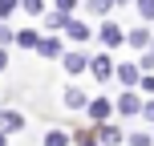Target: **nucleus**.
Returning <instances> with one entry per match:
<instances>
[{
    "instance_id": "nucleus-1",
    "label": "nucleus",
    "mask_w": 154,
    "mask_h": 146,
    "mask_svg": "<svg viewBox=\"0 0 154 146\" xmlns=\"http://www.w3.org/2000/svg\"><path fill=\"white\" fill-rule=\"evenodd\" d=\"M89 73L97 77V81H109V77H118V65H114L109 53H97V57L89 61Z\"/></svg>"
},
{
    "instance_id": "nucleus-2",
    "label": "nucleus",
    "mask_w": 154,
    "mask_h": 146,
    "mask_svg": "<svg viewBox=\"0 0 154 146\" xmlns=\"http://www.w3.org/2000/svg\"><path fill=\"white\" fill-rule=\"evenodd\" d=\"M146 110V101L138 98L134 89H126V93H118V114H126V118H134V114H142Z\"/></svg>"
},
{
    "instance_id": "nucleus-3",
    "label": "nucleus",
    "mask_w": 154,
    "mask_h": 146,
    "mask_svg": "<svg viewBox=\"0 0 154 146\" xmlns=\"http://www.w3.org/2000/svg\"><path fill=\"white\" fill-rule=\"evenodd\" d=\"M97 37H101V45H106V49H118V45H122V41H126V33L118 29L114 20H106V24H101V29H97Z\"/></svg>"
},
{
    "instance_id": "nucleus-4",
    "label": "nucleus",
    "mask_w": 154,
    "mask_h": 146,
    "mask_svg": "<svg viewBox=\"0 0 154 146\" xmlns=\"http://www.w3.org/2000/svg\"><path fill=\"white\" fill-rule=\"evenodd\" d=\"M16 130H24V114H20V110H16V114L4 110V114H0V134L8 138V134H16Z\"/></svg>"
},
{
    "instance_id": "nucleus-5",
    "label": "nucleus",
    "mask_w": 154,
    "mask_h": 146,
    "mask_svg": "<svg viewBox=\"0 0 154 146\" xmlns=\"http://www.w3.org/2000/svg\"><path fill=\"white\" fill-rule=\"evenodd\" d=\"M118 81H122L126 89L142 85V65H118Z\"/></svg>"
},
{
    "instance_id": "nucleus-6",
    "label": "nucleus",
    "mask_w": 154,
    "mask_h": 146,
    "mask_svg": "<svg viewBox=\"0 0 154 146\" xmlns=\"http://www.w3.org/2000/svg\"><path fill=\"white\" fill-rule=\"evenodd\" d=\"M85 69H89V57H85V53H65V73H85Z\"/></svg>"
},
{
    "instance_id": "nucleus-7",
    "label": "nucleus",
    "mask_w": 154,
    "mask_h": 146,
    "mask_svg": "<svg viewBox=\"0 0 154 146\" xmlns=\"http://www.w3.org/2000/svg\"><path fill=\"white\" fill-rule=\"evenodd\" d=\"M65 106H69V110H89V98H85V89L69 85V89H65Z\"/></svg>"
},
{
    "instance_id": "nucleus-8",
    "label": "nucleus",
    "mask_w": 154,
    "mask_h": 146,
    "mask_svg": "<svg viewBox=\"0 0 154 146\" xmlns=\"http://www.w3.org/2000/svg\"><path fill=\"white\" fill-rule=\"evenodd\" d=\"M109 110H114V106H109V98L89 101V118H93V122H106V118H109Z\"/></svg>"
},
{
    "instance_id": "nucleus-9",
    "label": "nucleus",
    "mask_w": 154,
    "mask_h": 146,
    "mask_svg": "<svg viewBox=\"0 0 154 146\" xmlns=\"http://www.w3.org/2000/svg\"><path fill=\"white\" fill-rule=\"evenodd\" d=\"M65 33H69V41H89V37H93V29H89V24H81V20H69V29H65Z\"/></svg>"
},
{
    "instance_id": "nucleus-10",
    "label": "nucleus",
    "mask_w": 154,
    "mask_h": 146,
    "mask_svg": "<svg viewBox=\"0 0 154 146\" xmlns=\"http://www.w3.org/2000/svg\"><path fill=\"white\" fill-rule=\"evenodd\" d=\"M45 29H53V33L69 29V12H49V16H45Z\"/></svg>"
},
{
    "instance_id": "nucleus-11",
    "label": "nucleus",
    "mask_w": 154,
    "mask_h": 146,
    "mask_svg": "<svg viewBox=\"0 0 154 146\" xmlns=\"http://www.w3.org/2000/svg\"><path fill=\"white\" fill-rule=\"evenodd\" d=\"M16 45H20V49H37V45H41L37 29H20V33H16Z\"/></svg>"
},
{
    "instance_id": "nucleus-12",
    "label": "nucleus",
    "mask_w": 154,
    "mask_h": 146,
    "mask_svg": "<svg viewBox=\"0 0 154 146\" xmlns=\"http://www.w3.org/2000/svg\"><path fill=\"white\" fill-rule=\"evenodd\" d=\"M37 53H41V57H61V41H57V37H45V41L37 45Z\"/></svg>"
},
{
    "instance_id": "nucleus-13",
    "label": "nucleus",
    "mask_w": 154,
    "mask_h": 146,
    "mask_svg": "<svg viewBox=\"0 0 154 146\" xmlns=\"http://www.w3.org/2000/svg\"><path fill=\"white\" fill-rule=\"evenodd\" d=\"M126 41H130L134 49H146V45H150V29H130V33H126Z\"/></svg>"
},
{
    "instance_id": "nucleus-14",
    "label": "nucleus",
    "mask_w": 154,
    "mask_h": 146,
    "mask_svg": "<svg viewBox=\"0 0 154 146\" xmlns=\"http://www.w3.org/2000/svg\"><path fill=\"white\" fill-rule=\"evenodd\" d=\"M97 134H101V142H122V130H118V126H106V122H101Z\"/></svg>"
},
{
    "instance_id": "nucleus-15",
    "label": "nucleus",
    "mask_w": 154,
    "mask_h": 146,
    "mask_svg": "<svg viewBox=\"0 0 154 146\" xmlns=\"http://www.w3.org/2000/svg\"><path fill=\"white\" fill-rule=\"evenodd\" d=\"M45 146H69V134H65V130H49L45 134Z\"/></svg>"
},
{
    "instance_id": "nucleus-16",
    "label": "nucleus",
    "mask_w": 154,
    "mask_h": 146,
    "mask_svg": "<svg viewBox=\"0 0 154 146\" xmlns=\"http://www.w3.org/2000/svg\"><path fill=\"white\" fill-rule=\"evenodd\" d=\"M85 8H89V12H97V16H106L109 8H114V0H85Z\"/></svg>"
},
{
    "instance_id": "nucleus-17",
    "label": "nucleus",
    "mask_w": 154,
    "mask_h": 146,
    "mask_svg": "<svg viewBox=\"0 0 154 146\" xmlns=\"http://www.w3.org/2000/svg\"><path fill=\"white\" fill-rule=\"evenodd\" d=\"M134 4H138V12L146 16V20H154V0H134Z\"/></svg>"
},
{
    "instance_id": "nucleus-18",
    "label": "nucleus",
    "mask_w": 154,
    "mask_h": 146,
    "mask_svg": "<svg viewBox=\"0 0 154 146\" xmlns=\"http://www.w3.org/2000/svg\"><path fill=\"white\" fill-rule=\"evenodd\" d=\"M130 146H150V134L146 130H134L130 134Z\"/></svg>"
},
{
    "instance_id": "nucleus-19",
    "label": "nucleus",
    "mask_w": 154,
    "mask_h": 146,
    "mask_svg": "<svg viewBox=\"0 0 154 146\" xmlns=\"http://www.w3.org/2000/svg\"><path fill=\"white\" fill-rule=\"evenodd\" d=\"M24 12H45V0H20Z\"/></svg>"
},
{
    "instance_id": "nucleus-20",
    "label": "nucleus",
    "mask_w": 154,
    "mask_h": 146,
    "mask_svg": "<svg viewBox=\"0 0 154 146\" xmlns=\"http://www.w3.org/2000/svg\"><path fill=\"white\" fill-rule=\"evenodd\" d=\"M20 8V0H0V16H8V12H16Z\"/></svg>"
},
{
    "instance_id": "nucleus-21",
    "label": "nucleus",
    "mask_w": 154,
    "mask_h": 146,
    "mask_svg": "<svg viewBox=\"0 0 154 146\" xmlns=\"http://www.w3.org/2000/svg\"><path fill=\"white\" fill-rule=\"evenodd\" d=\"M53 4H57V12H73V8H77V0H53Z\"/></svg>"
},
{
    "instance_id": "nucleus-22",
    "label": "nucleus",
    "mask_w": 154,
    "mask_h": 146,
    "mask_svg": "<svg viewBox=\"0 0 154 146\" xmlns=\"http://www.w3.org/2000/svg\"><path fill=\"white\" fill-rule=\"evenodd\" d=\"M12 41H16V33H12V29H0V45H12Z\"/></svg>"
},
{
    "instance_id": "nucleus-23",
    "label": "nucleus",
    "mask_w": 154,
    "mask_h": 146,
    "mask_svg": "<svg viewBox=\"0 0 154 146\" xmlns=\"http://www.w3.org/2000/svg\"><path fill=\"white\" fill-rule=\"evenodd\" d=\"M138 89H146V93H150V98H154V77H150V73H146V77H142V85H138Z\"/></svg>"
},
{
    "instance_id": "nucleus-24",
    "label": "nucleus",
    "mask_w": 154,
    "mask_h": 146,
    "mask_svg": "<svg viewBox=\"0 0 154 146\" xmlns=\"http://www.w3.org/2000/svg\"><path fill=\"white\" fill-rule=\"evenodd\" d=\"M77 146H97V142H93L89 134H81V130H77Z\"/></svg>"
},
{
    "instance_id": "nucleus-25",
    "label": "nucleus",
    "mask_w": 154,
    "mask_h": 146,
    "mask_svg": "<svg viewBox=\"0 0 154 146\" xmlns=\"http://www.w3.org/2000/svg\"><path fill=\"white\" fill-rule=\"evenodd\" d=\"M142 118H146V122L154 126V101H146V110H142Z\"/></svg>"
},
{
    "instance_id": "nucleus-26",
    "label": "nucleus",
    "mask_w": 154,
    "mask_h": 146,
    "mask_svg": "<svg viewBox=\"0 0 154 146\" xmlns=\"http://www.w3.org/2000/svg\"><path fill=\"white\" fill-rule=\"evenodd\" d=\"M4 69H8V53L0 49V73H4Z\"/></svg>"
},
{
    "instance_id": "nucleus-27",
    "label": "nucleus",
    "mask_w": 154,
    "mask_h": 146,
    "mask_svg": "<svg viewBox=\"0 0 154 146\" xmlns=\"http://www.w3.org/2000/svg\"><path fill=\"white\" fill-rule=\"evenodd\" d=\"M0 146H4V134H0Z\"/></svg>"
}]
</instances>
